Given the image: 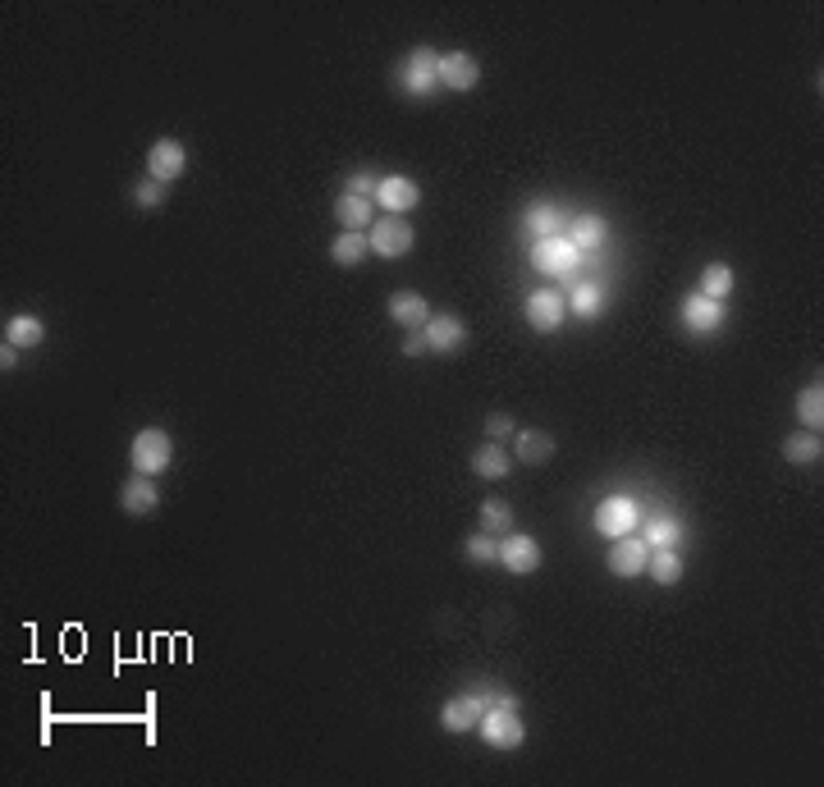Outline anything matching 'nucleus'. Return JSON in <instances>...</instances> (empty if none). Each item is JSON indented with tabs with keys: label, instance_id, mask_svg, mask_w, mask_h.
Instances as JSON below:
<instances>
[{
	"label": "nucleus",
	"instance_id": "1",
	"mask_svg": "<svg viewBox=\"0 0 824 787\" xmlns=\"http://www.w3.org/2000/svg\"><path fill=\"white\" fill-rule=\"evenodd\" d=\"M394 78H399V87L408 97H435L440 92V55L431 46H417V51H408L399 60Z\"/></svg>",
	"mask_w": 824,
	"mask_h": 787
},
{
	"label": "nucleus",
	"instance_id": "2",
	"mask_svg": "<svg viewBox=\"0 0 824 787\" xmlns=\"http://www.w3.org/2000/svg\"><path fill=\"white\" fill-rule=\"evenodd\" d=\"M481 737H486L490 746H499V751H513V746H522V737H527V723H522L518 714V701H504L495 705V710L481 714Z\"/></svg>",
	"mask_w": 824,
	"mask_h": 787
},
{
	"label": "nucleus",
	"instance_id": "3",
	"mask_svg": "<svg viewBox=\"0 0 824 787\" xmlns=\"http://www.w3.org/2000/svg\"><path fill=\"white\" fill-rule=\"evenodd\" d=\"M129 458H133V472L138 476H161L165 467H170V458H174V444H170V435H165L161 426H147V431L133 435Z\"/></svg>",
	"mask_w": 824,
	"mask_h": 787
},
{
	"label": "nucleus",
	"instance_id": "4",
	"mask_svg": "<svg viewBox=\"0 0 824 787\" xmlns=\"http://www.w3.org/2000/svg\"><path fill=\"white\" fill-rule=\"evenodd\" d=\"M532 266L541 275H554V280H573V270L582 266V252L568 243V234H554V238H536L532 248Z\"/></svg>",
	"mask_w": 824,
	"mask_h": 787
},
{
	"label": "nucleus",
	"instance_id": "5",
	"mask_svg": "<svg viewBox=\"0 0 824 787\" xmlns=\"http://www.w3.org/2000/svg\"><path fill=\"white\" fill-rule=\"evenodd\" d=\"M641 527V504L632 495H609L596 504V531L609 540L618 536H632V531Z\"/></svg>",
	"mask_w": 824,
	"mask_h": 787
},
{
	"label": "nucleus",
	"instance_id": "6",
	"mask_svg": "<svg viewBox=\"0 0 824 787\" xmlns=\"http://www.w3.org/2000/svg\"><path fill=\"white\" fill-rule=\"evenodd\" d=\"M367 238H371V252H376L380 261H399V257H408L412 243H417L412 225H408V220H399V216H380L376 225L367 229Z\"/></svg>",
	"mask_w": 824,
	"mask_h": 787
},
{
	"label": "nucleus",
	"instance_id": "7",
	"mask_svg": "<svg viewBox=\"0 0 824 787\" xmlns=\"http://www.w3.org/2000/svg\"><path fill=\"white\" fill-rule=\"evenodd\" d=\"M568 316V298L559 289H536L527 293V325H532L536 335H554Z\"/></svg>",
	"mask_w": 824,
	"mask_h": 787
},
{
	"label": "nucleus",
	"instance_id": "8",
	"mask_svg": "<svg viewBox=\"0 0 824 787\" xmlns=\"http://www.w3.org/2000/svg\"><path fill=\"white\" fill-rule=\"evenodd\" d=\"M609 572L614 577H641L646 572V563H651V545L632 531V536H618L614 545H609Z\"/></svg>",
	"mask_w": 824,
	"mask_h": 787
},
{
	"label": "nucleus",
	"instance_id": "9",
	"mask_svg": "<svg viewBox=\"0 0 824 787\" xmlns=\"http://www.w3.org/2000/svg\"><path fill=\"white\" fill-rule=\"evenodd\" d=\"M499 563H504L513 577H532V572L541 568V545H536L532 536H518V531H509V536L499 540Z\"/></svg>",
	"mask_w": 824,
	"mask_h": 787
},
{
	"label": "nucleus",
	"instance_id": "10",
	"mask_svg": "<svg viewBox=\"0 0 824 787\" xmlns=\"http://www.w3.org/2000/svg\"><path fill=\"white\" fill-rule=\"evenodd\" d=\"M417 202H422V188L412 184V179H403V174H380V188H376L380 211H390V216L403 220V211H412Z\"/></svg>",
	"mask_w": 824,
	"mask_h": 787
},
{
	"label": "nucleus",
	"instance_id": "11",
	"mask_svg": "<svg viewBox=\"0 0 824 787\" xmlns=\"http://www.w3.org/2000/svg\"><path fill=\"white\" fill-rule=\"evenodd\" d=\"M184 165H188V151H184V142H174V138H161L147 151V179L174 184V179L184 174Z\"/></svg>",
	"mask_w": 824,
	"mask_h": 787
},
{
	"label": "nucleus",
	"instance_id": "12",
	"mask_svg": "<svg viewBox=\"0 0 824 787\" xmlns=\"http://www.w3.org/2000/svg\"><path fill=\"white\" fill-rule=\"evenodd\" d=\"M719 325H724V302L705 298V293H692L683 302V330L687 335H715Z\"/></svg>",
	"mask_w": 824,
	"mask_h": 787
},
{
	"label": "nucleus",
	"instance_id": "13",
	"mask_svg": "<svg viewBox=\"0 0 824 787\" xmlns=\"http://www.w3.org/2000/svg\"><path fill=\"white\" fill-rule=\"evenodd\" d=\"M477 83H481V65L467 51L440 55V87H449V92H472Z\"/></svg>",
	"mask_w": 824,
	"mask_h": 787
},
{
	"label": "nucleus",
	"instance_id": "14",
	"mask_svg": "<svg viewBox=\"0 0 824 787\" xmlns=\"http://www.w3.org/2000/svg\"><path fill=\"white\" fill-rule=\"evenodd\" d=\"M422 335H426V344H431V353H458V348L467 344V325L458 321V316H431V321L422 325Z\"/></svg>",
	"mask_w": 824,
	"mask_h": 787
},
{
	"label": "nucleus",
	"instance_id": "15",
	"mask_svg": "<svg viewBox=\"0 0 824 787\" xmlns=\"http://www.w3.org/2000/svg\"><path fill=\"white\" fill-rule=\"evenodd\" d=\"M522 225H527V234L532 238H554V234H564L568 216L559 211V202H550V197H541V202L527 206V216H522Z\"/></svg>",
	"mask_w": 824,
	"mask_h": 787
},
{
	"label": "nucleus",
	"instance_id": "16",
	"mask_svg": "<svg viewBox=\"0 0 824 787\" xmlns=\"http://www.w3.org/2000/svg\"><path fill=\"white\" fill-rule=\"evenodd\" d=\"M120 504H124V513H133V518H147V513H156V508H161V490H156V476H133L129 486H124Z\"/></svg>",
	"mask_w": 824,
	"mask_h": 787
},
{
	"label": "nucleus",
	"instance_id": "17",
	"mask_svg": "<svg viewBox=\"0 0 824 787\" xmlns=\"http://www.w3.org/2000/svg\"><path fill=\"white\" fill-rule=\"evenodd\" d=\"M390 321L403 325V330H422L431 321V302L422 293H394L390 298Z\"/></svg>",
	"mask_w": 824,
	"mask_h": 787
},
{
	"label": "nucleus",
	"instance_id": "18",
	"mask_svg": "<svg viewBox=\"0 0 824 787\" xmlns=\"http://www.w3.org/2000/svg\"><path fill=\"white\" fill-rule=\"evenodd\" d=\"M335 216L344 229H353V234H367L371 225H376V202L371 197H358V193H344L335 206Z\"/></svg>",
	"mask_w": 824,
	"mask_h": 787
},
{
	"label": "nucleus",
	"instance_id": "19",
	"mask_svg": "<svg viewBox=\"0 0 824 787\" xmlns=\"http://www.w3.org/2000/svg\"><path fill=\"white\" fill-rule=\"evenodd\" d=\"M564 234H568V243H573V248H577V252H582V257H586V252L605 248V238H609V225H605V220H600V216H577L573 225L564 229Z\"/></svg>",
	"mask_w": 824,
	"mask_h": 787
},
{
	"label": "nucleus",
	"instance_id": "20",
	"mask_svg": "<svg viewBox=\"0 0 824 787\" xmlns=\"http://www.w3.org/2000/svg\"><path fill=\"white\" fill-rule=\"evenodd\" d=\"M783 458H788L792 467H815V463L824 458V440H820V431L788 435V440H783Z\"/></svg>",
	"mask_w": 824,
	"mask_h": 787
},
{
	"label": "nucleus",
	"instance_id": "21",
	"mask_svg": "<svg viewBox=\"0 0 824 787\" xmlns=\"http://www.w3.org/2000/svg\"><path fill=\"white\" fill-rule=\"evenodd\" d=\"M651 550H673L678 540H683V522L678 518H669V513H660V518H646L641 522V531H637Z\"/></svg>",
	"mask_w": 824,
	"mask_h": 787
},
{
	"label": "nucleus",
	"instance_id": "22",
	"mask_svg": "<svg viewBox=\"0 0 824 787\" xmlns=\"http://www.w3.org/2000/svg\"><path fill=\"white\" fill-rule=\"evenodd\" d=\"M568 312H577L582 321L600 316L605 312V289H600L596 280H573V289H568Z\"/></svg>",
	"mask_w": 824,
	"mask_h": 787
},
{
	"label": "nucleus",
	"instance_id": "23",
	"mask_svg": "<svg viewBox=\"0 0 824 787\" xmlns=\"http://www.w3.org/2000/svg\"><path fill=\"white\" fill-rule=\"evenodd\" d=\"M5 339H10L14 348H37L46 339V321L42 316H33V312H19V316L5 321Z\"/></svg>",
	"mask_w": 824,
	"mask_h": 787
},
{
	"label": "nucleus",
	"instance_id": "24",
	"mask_svg": "<svg viewBox=\"0 0 824 787\" xmlns=\"http://www.w3.org/2000/svg\"><path fill=\"white\" fill-rule=\"evenodd\" d=\"M367 257H371V238H367V234H353V229H344V234L330 243V261H335V266H362Z\"/></svg>",
	"mask_w": 824,
	"mask_h": 787
},
{
	"label": "nucleus",
	"instance_id": "25",
	"mask_svg": "<svg viewBox=\"0 0 824 787\" xmlns=\"http://www.w3.org/2000/svg\"><path fill=\"white\" fill-rule=\"evenodd\" d=\"M477 723H481V714L472 710V701H467V696L440 705V728H445V733H467V728H477Z\"/></svg>",
	"mask_w": 824,
	"mask_h": 787
},
{
	"label": "nucleus",
	"instance_id": "26",
	"mask_svg": "<svg viewBox=\"0 0 824 787\" xmlns=\"http://www.w3.org/2000/svg\"><path fill=\"white\" fill-rule=\"evenodd\" d=\"M472 472H477V476H486V481H499V476H509V453L499 449L495 440H490V444H481V449L472 453Z\"/></svg>",
	"mask_w": 824,
	"mask_h": 787
},
{
	"label": "nucleus",
	"instance_id": "27",
	"mask_svg": "<svg viewBox=\"0 0 824 787\" xmlns=\"http://www.w3.org/2000/svg\"><path fill=\"white\" fill-rule=\"evenodd\" d=\"M733 266H724V261H710V266L701 270V293L705 298H715V302H724L728 293H733Z\"/></svg>",
	"mask_w": 824,
	"mask_h": 787
},
{
	"label": "nucleus",
	"instance_id": "28",
	"mask_svg": "<svg viewBox=\"0 0 824 787\" xmlns=\"http://www.w3.org/2000/svg\"><path fill=\"white\" fill-rule=\"evenodd\" d=\"M554 453V440L545 431H518V458L522 467H541Z\"/></svg>",
	"mask_w": 824,
	"mask_h": 787
},
{
	"label": "nucleus",
	"instance_id": "29",
	"mask_svg": "<svg viewBox=\"0 0 824 787\" xmlns=\"http://www.w3.org/2000/svg\"><path fill=\"white\" fill-rule=\"evenodd\" d=\"M646 572H651L660 586H678L683 582V559H678V550H651Z\"/></svg>",
	"mask_w": 824,
	"mask_h": 787
},
{
	"label": "nucleus",
	"instance_id": "30",
	"mask_svg": "<svg viewBox=\"0 0 824 787\" xmlns=\"http://www.w3.org/2000/svg\"><path fill=\"white\" fill-rule=\"evenodd\" d=\"M797 417H802L806 431H820L824 426V389L820 385H806L802 394H797Z\"/></svg>",
	"mask_w": 824,
	"mask_h": 787
},
{
	"label": "nucleus",
	"instance_id": "31",
	"mask_svg": "<svg viewBox=\"0 0 824 787\" xmlns=\"http://www.w3.org/2000/svg\"><path fill=\"white\" fill-rule=\"evenodd\" d=\"M509 527H513V508L504 504V499H486V504H481V531L509 536Z\"/></svg>",
	"mask_w": 824,
	"mask_h": 787
},
{
	"label": "nucleus",
	"instance_id": "32",
	"mask_svg": "<svg viewBox=\"0 0 824 787\" xmlns=\"http://www.w3.org/2000/svg\"><path fill=\"white\" fill-rule=\"evenodd\" d=\"M467 559L472 563H495L499 559V540H490V531H477V536H467Z\"/></svg>",
	"mask_w": 824,
	"mask_h": 787
},
{
	"label": "nucleus",
	"instance_id": "33",
	"mask_svg": "<svg viewBox=\"0 0 824 787\" xmlns=\"http://www.w3.org/2000/svg\"><path fill=\"white\" fill-rule=\"evenodd\" d=\"M376 188H380L376 170H353V174H348V188H344V193H358V197H371V202H376Z\"/></svg>",
	"mask_w": 824,
	"mask_h": 787
},
{
	"label": "nucleus",
	"instance_id": "34",
	"mask_svg": "<svg viewBox=\"0 0 824 787\" xmlns=\"http://www.w3.org/2000/svg\"><path fill=\"white\" fill-rule=\"evenodd\" d=\"M133 197H138V206H161L165 202V184L161 179H142V184L133 188Z\"/></svg>",
	"mask_w": 824,
	"mask_h": 787
},
{
	"label": "nucleus",
	"instance_id": "35",
	"mask_svg": "<svg viewBox=\"0 0 824 787\" xmlns=\"http://www.w3.org/2000/svg\"><path fill=\"white\" fill-rule=\"evenodd\" d=\"M422 353H431L426 335H422V330H408V335H403V357H422Z\"/></svg>",
	"mask_w": 824,
	"mask_h": 787
},
{
	"label": "nucleus",
	"instance_id": "36",
	"mask_svg": "<svg viewBox=\"0 0 824 787\" xmlns=\"http://www.w3.org/2000/svg\"><path fill=\"white\" fill-rule=\"evenodd\" d=\"M486 431H490V440H504V435H513L518 426H513V417H504V412H495V417L486 421Z\"/></svg>",
	"mask_w": 824,
	"mask_h": 787
},
{
	"label": "nucleus",
	"instance_id": "37",
	"mask_svg": "<svg viewBox=\"0 0 824 787\" xmlns=\"http://www.w3.org/2000/svg\"><path fill=\"white\" fill-rule=\"evenodd\" d=\"M14 362H19V348H14V344H10V339H5V348H0V367L10 371V367H14Z\"/></svg>",
	"mask_w": 824,
	"mask_h": 787
}]
</instances>
